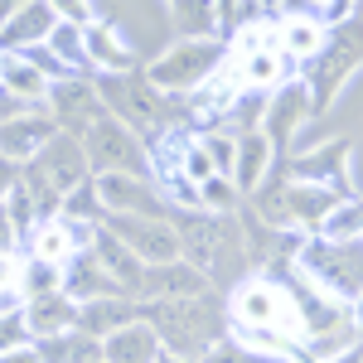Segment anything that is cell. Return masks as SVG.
Here are the masks:
<instances>
[{
	"instance_id": "cell-1",
	"label": "cell",
	"mask_w": 363,
	"mask_h": 363,
	"mask_svg": "<svg viewBox=\"0 0 363 363\" xmlns=\"http://www.w3.org/2000/svg\"><path fill=\"white\" fill-rule=\"evenodd\" d=\"M140 320L155 330L165 354L189 363H199L223 339V310L208 291L203 296H179V301H140Z\"/></svg>"
},
{
	"instance_id": "cell-2",
	"label": "cell",
	"mask_w": 363,
	"mask_h": 363,
	"mask_svg": "<svg viewBox=\"0 0 363 363\" xmlns=\"http://www.w3.org/2000/svg\"><path fill=\"white\" fill-rule=\"evenodd\" d=\"M83 179H92V169H87V155H83V140L78 136H63L58 131L29 165H20V184L29 189V199L39 203V213L44 218H58V203L68 189H78Z\"/></svg>"
},
{
	"instance_id": "cell-3",
	"label": "cell",
	"mask_w": 363,
	"mask_h": 363,
	"mask_svg": "<svg viewBox=\"0 0 363 363\" xmlns=\"http://www.w3.org/2000/svg\"><path fill=\"white\" fill-rule=\"evenodd\" d=\"M296 267L306 272L320 291H330L335 301L354 306L363 291V238L335 242V238H306L296 252Z\"/></svg>"
},
{
	"instance_id": "cell-4",
	"label": "cell",
	"mask_w": 363,
	"mask_h": 363,
	"mask_svg": "<svg viewBox=\"0 0 363 363\" xmlns=\"http://www.w3.org/2000/svg\"><path fill=\"white\" fill-rule=\"evenodd\" d=\"M363 63V25L354 20V25H339L330 39H325V49L310 58V63H301V83H306L310 92V107H315V116L330 112V102H335L339 92H344V83H349V73H359Z\"/></svg>"
},
{
	"instance_id": "cell-5",
	"label": "cell",
	"mask_w": 363,
	"mask_h": 363,
	"mask_svg": "<svg viewBox=\"0 0 363 363\" xmlns=\"http://www.w3.org/2000/svg\"><path fill=\"white\" fill-rule=\"evenodd\" d=\"M223 58H228L223 39H179L145 68V83L165 97H184V92H199L223 68Z\"/></svg>"
},
{
	"instance_id": "cell-6",
	"label": "cell",
	"mask_w": 363,
	"mask_h": 363,
	"mask_svg": "<svg viewBox=\"0 0 363 363\" xmlns=\"http://www.w3.org/2000/svg\"><path fill=\"white\" fill-rule=\"evenodd\" d=\"M83 155H87V169L92 174H150L145 140L126 121H116L112 112H102L83 131Z\"/></svg>"
},
{
	"instance_id": "cell-7",
	"label": "cell",
	"mask_w": 363,
	"mask_h": 363,
	"mask_svg": "<svg viewBox=\"0 0 363 363\" xmlns=\"http://www.w3.org/2000/svg\"><path fill=\"white\" fill-rule=\"evenodd\" d=\"M97 92H102V107L116 116V121H126L131 131H165L169 126V97L165 92H155V87L145 83V78H131V73H116V78H97Z\"/></svg>"
},
{
	"instance_id": "cell-8",
	"label": "cell",
	"mask_w": 363,
	"mask_h": 363,
	"mask_svg": "<svg viewBox=\"0 0 363 363\" xmlns=\"http://www.w3.org/2000/svg\"><path fill=\"white\" fill-rule=\"evenodd\" d=\"M179 247H184V262H194L203 277H218L223 272V262H242V238H238V223H228L223 213H189V218H179Z\"/></svg>"
},
{
	"instance_id": "cell-9",
	"label": "cell",
	"mask_w": 363,
	"mask_h": 363,
	"mask_svg": "<svg viewBox=\"0 0 363 363\" xmlns=\"http://www.w3.org/2000/svg\"><path fill=\"white\" fill-rule=\"evenodd\" d=\"M233 320L238 330H272L281 339H301V325H296V310L286 301V286L272 277H257V281H242L238 296H233Z\"/></svg>"
},
{
	"instance_id": "cell-10",
	"label": "cell",
	"mask_w": 363,
	"mask_h": 363,
	"mask_svg": "<svg viewBox=\"0 0 363 363\" xmlns=\"http://www.w3.org/2000/svg\"><path fill=\"white\" fill-rule=\"evenodd\" d=\"M286 286V301L296 310V325H301V339H320V335H335V330H354V320H349V306L335 301L330 291H320L315 281L301 272V267H291V277L281 281Z\"/></svg>"
},
{
	"instance_id": "cell-11",
	"label": "cell",
	"mask_w": 363,
	"mask_h": 363,
	"mask_svg": "<svg viewBox=\"0 0 363 363\" xmlns=\"http://www.w3.org/2000/svg\"><path fill=\"white\" fill-rule=\"evenodd\" d=\"M102 228L121 238L126 247L136 252L140 267H165V262H179L184 247H179V228L169 218H140V213H107Z\"/></svg>"
},
{
	"instance_id": "cell-12",
	"label": "cell",
	"mask_w": 363,
	"mask_h": 363,
	"mask_svg": "<svg viewBox=\"0 0 363 363\" xmlns=\"http://www.w3.org/2000/svg\"><path fill=\"white\" fill-rule=\"evenodd\" d=\"M44 112L54 116V126L63 131V136H78V140H83V131H87V126H92L102 112H107V107H102V92H97V83H87L83 73H78V78H63V83L49 87Z\"/></svg>"
},
{
	"instance_id": "cell-13",
	"label": "cell",
	"mask_w": 363,
	"mask_h": 363,
	"mask_svg": "<svg viewBox=\"0 0 363 363\" xmlns=\"http://www.w3.org/2000/svg\"><path fill=\"white\" fill-rule=\"evenodd\" d=\"M97 199L107 213H140V218H169V199L155 189L150 174H92Z\"/></svg>"
},
{
	"instance_id": "cell-14",
	"label": "cell",
	"mask_w": 363,
	"mask_h": 363,
	"mask_svg": "<svg viewBox=\"0 0 363 363\" xmlns=\"http://www.w3.org/2000/svg\"><path fill=\"white\" fill-rule=\"evenodd\" d=\"M310 121H315V107H310V92L306 83L296 78V83H281L272 92V102H267V116H262V136L272 140V145H286V140H296L301 131H310Z\"/></svg>"
},
{
	"instance_id": "cell-15",
	"label": "cell",
	"mask_w": 363,
	"mask_h": 363,
	"mask_svg": "<svg viewBox=\"0 0 363 363\" xmlns=\"http://www.w3.org/2000/svg\"><path fill=\"white\" fill-rule=\"evenodd\" d=\"M58 136L54 116L44 112H29V116H15V121H0V160H10V165H29L49 140Z\"/></svg>"
},
{
	"instance_id": "cell-16",
	"label": "cell",
	"mask_w": 363,
	"mask_h": 363,
	"mask_svg": "<svg viewBox=\"0 0 363 363\" xmlns=\"http://www.w3.org/2000/svg\"><path fill=\"white\" fill-rule=\"evenodd\" d=\"M291 179L296 184H325V189L349 194V145L344 140L310 145V155H296L291 160Z\"/></svg>"
},
{
	"instance_id": "cell-17",
	"label": "cell",
	"mask_w": 363,
	"mask_h": 363,
	"mask_svg": "<svg viewBox=\"0 0 363 363\" xmlns=\"http://www.w3.org/2000/svg\"><path fill=\"white\" fill-rule=\"evenodd\" d=\"M203 291H208V277L194 262L179 257V262H165V267H145L136 301H179V296H203Z\"/></svg>"
},
{
	"instance_id": "cell-18",
	"label": "cell",
	"mask_w": 363,
	"mask_h": 363,
	"mask_svg": "<svg viewBox=\"0 0 363 363\" xmlns=\"http://www.w3.org/2000/svg\"><path fill=\"white\" fill-rule=\"evenodd\" d=\"M272 160H277V145L262 136L257 126L238 136V150H233V189L238 194H257L262 184H267V174H272Z\"/></svg>"
},
{
	"instance_id": "cell-19",
	"label": "cell",
	"mask_w": 363,
	"mask_h": 363,
	"mask_svg": "<svg viewBox=\"0 0 363 363\" xmlns=\"http://www.w3.org/2000/svg\"><path fill=\"white\" fill-rule=\"evenodd\" d=\"M25 325H29V339L44 344V339H58V335H73L78 330V301H68L63 291H49V296H34L25 301Z\"/></svg>"
},
{
	"instance_id": "cell-20",
	"label": "cell",
	"mask_w": 363,
	"mask_h": 363,
	"mask_svg": "<svg viewBox=\"0 0 363 363\" xmlns=\"http://www.w3.org/2000/svg\"><path fill=\"white\" fill-rule=\"evenodd\" d=\"M83 54H87V68H97L102 78L131 73V63H136L131 44H126L112 25H102V20H92V25L83 29Z\"/></svg>"
},
{
	"instance_id": "cell-21",
	"label": "cell",
	"mask_w": 363,
	"mask_h": 363,
	"mask_svg": "<svg viewBox=\"0 0 363 363\" xmlns=\"http://www.w3.org/2000/svg\"><path fill=\"white\" fill-rule=\"evenodd\" d=\"M87 252H92V257L102 262V272H107V277L121 286V296H131V301H136L140 277H145V267L136 262V252L126 247L121 238H112V233H107L102 223H97V233H92V247H87Z\"/></svg>"
},
{
	"instance_id": "cell-22",
	"label": "cell",
	"mask_w": 363,
	"mask_h": 363,
	"mask_svg": "<svg viewBox=\"0 0 363 363\" xmlns=\"http://www.w3.org/2000/svg\"><path fill=\"white\" fill-rule=\"evenodd\" d=\"M54 29H58V15L49 10V0H34V5H25L15 20L0 25V49H5V54H25V49H34V44H49Z\"/></svg>"
},
{
	"instance_id": "cell-23",
	"label": "cell",
	"mask_w": 363,
	"mask_h": 363,
	"mask_svg": "<svg viewBox=\"0 0 363 363\" xmlns=\"http://www.w3.org/2000/svg\"><path fill=\"white\" fill-rule=\"evenodd\" d=\"M63 296L78 301V306H87V301H102V296H121V286L102 272V262H97L92 252H78V257L63 267Z\"/></svg>"
},
{
	"instance_id": "cell-24",
	"label": "cell",
	"mask_w": 363,
	"mask_h": 363,
	"mask_svg": "<svg viewBox=\"0 0 363 363\" xmlns=\"http://www.w3.org/2000/svg\"><path fill=\"white\" fill-rule=\"evenodd\" d=\"M160 354L165 349H160V339H155V330L145 320H131L116 335L102 339V363H155Z\"/></svg>"
},
{
	"instance_id": "cell-25",
	"label": "cell",
	"mask_w": 363,
	"mask_h": 363,
	"mask_svg": "<svg viewBox=\"0 0 363 363\" xmlns=\"http://www.w3.org/2000/svg\"><path fill=\"white\" fill-rule=\"evenodd\" d=\"M131 320H140V301H131V296H102V301L78 306V330L92 335V339L116 335V330L131 325Z\"/></svg>"
},
{
	"instance_id": "cell-26",
	"label": "cell",
	"mask_w": 363,
	"mask_h": 363,
	"mask_svg": "<svg viewBox=\"0 0 363 363\" xmlns=\"http://www.w3.org/2000/svg\"><path fill=\"white\" fill-rule=\"evenodd\" d=\"M325 39H330V34H325V25H320L315 15H286V25L277 29L281 58H286V63H296V68L320 54V49H325Z\"/></svg>"
},
{
	"instance_id": "cell-27",
	"label": "cell",
	"mask_w": 363,
	"mask_h": 363,
	"mask_svg": "<svg viewBox=\"0 0 363 363\" xmlns=\"http://www.w3.org/2000/svg\"><path fill=\"white\" fill-rule=\"evenodd\" d=\"M0 87L15 92V97H25V102H39V107H44V97H49V78H44L25 54H0Z\"/></svg>"
},
{
	"instance_id": "cell-28",
	"label": "cell",
	"mask_w": 363,
	"mask_h": 363,
	"mask_svg": "<svg viewBox=\"0 0 363 363\" xmlns=\"http://www.w3.org/2000/svg\"><path fill=\"white\" fill-rule=\"evenodd\" d=\"M39 359L44 363H102V339L73 330V335L44 339V344H39Z\"/></svg>"
},
{
	"instance_id": "cell-29",
	"label": "cell",
	"mask_w": 363,
	"mask_h": 363,
	"mask_svg": "<svg viewBox=\"0 0 363 363\" xmlns=\"http://www.w3.org/2000/svg\"><path fill=\"white\" fill-rule=\"evenodd\" d=\"M179 39H218V10L213 0H169Z\"/></svg>"
},
{
	"instance_id": "cell-30",
	"label": "cell",
	"mask_w": 363,
	"mask_h": 363,
	"mask_svg": "<svg viewBox=\"0 0 363 363\" xmlns=\"http://www.w3.org/2000/svg\"><path fill=\"white\" fill-rule=\"evenodd\" d=\"M58 218H68V223H102L107 218V208H102V199H97V184L92 179H83L78 189H68L63 194V203H58Z\"/></svg>"
},
{
	"instance_id": "cell-31",
	"label": "cell",
	"mask_w": 363,
	"mask_h": 363,
	"mask_svg": "<svg viewBox=\"0 0 363 363\" xmlns=\"http://www.w3.org/2000/svg\"><path fill=\"white\" fill-rule=\"evenodd\" d=\"M315 238H335V242H349V238H363V199H339L330 208V218L320 223Z\"/></svg>"
},
{
	"instance_id": "cell-32",
	"label": "cell",
	"mask_w": 363,
	"mask_h": 363,
	"mask_svg": "<svg viewBox=\"0 0 363 363\" xmlns=\"http://www.w3.org/2000/svg\"><path fill=\"white\" fill-rule=\"evenodd\" d=\"M25 306V252L10 247L0 252V310H20Z\"/></svg>"
},
{
	"instance_id": "cell-33",
	"label": "cell",
	"mask_w": 363,
	"mask_h": 363,
	"mask_svg": "<svg viewBox=\"0 0 363 363\" xmlns=\"http://www.w3.org/2000/svg\"><path fill=\"white\" fill-rule=\"evenodd\" d=\"M5 218L15 223V238H20V242H29V238H34V228L44 223V213H39V203L29 199V189L20 184V179H15V189L5 194Z\"/></svg>"
},
{
	"instance_id": "cell-34",
	"label": "cell",
	"mask_w": 363,
	"mask_h": 363,
	"mask_svg": "<svg viewBox=\"0 0 363 363\" xmlns=\"http://www.w3.org/2000/svg\"><path fill=\"white\" fill-rule=\"evenodd\" d=\"M49 54L63 63V68H73V73H83L87 68V54H83V29L78 25H63L58 20V29L49 34Z\"/></svg>"
},
{
	"instance_id": "cell-35",
	"label": "cell",
	"mask_w": 363,
	"mask_h": 363,
	"mask_svg": "<svg viewBox=\"0 0 363 363\" xmlns=\"http://www.w3.org/2000/svg\"><path fill=\"white\" fill-rule=\"evenodd\" d=\"M49 291H63V267H49V262L25 257V301L49 296Z\"/></svg>"
},
{
	"instance_id": "cell-36",
	"label": "cell",
	"mask_w": 363,
	"mask_h": 363,
	"mask_svg": "<svg viewBox=\"0 0 363 363\" xmlns=\"http://www.w3.org/2000/svg\"><path fill=\"white\" fill-rule=\"evenodd\" d=\"M20 344H34L29 325H25V310H0V354H10Z\"/></svg>"
},
{
	"instance_id": "cell-37",
	"label": "cell",
	"mask_w": 363,
	"mask_h": 363,
	"mask_svg": "<svg viewBox=\"0 0 363 363\" xmlns=\"http://www.w3.org/2000/svg\"><path fill=\"white\" fill-rule=\"evenodd\" d=\"M199 363H272V359H267V354H252L247 344H238V339H233V344H228V339H218V344H213V349H208Z\"/></svg>"
},
{
	"instance_id": "cell-38",
	"label": "cell",
	"mask_w": 363,
	"mask_h": 363,
	"mask_svg": "<svg viewBox=\"0 0 363 363\" xmlns=\"http://www.w3.org/2000/svg\"><path fill=\"white\" fill-rule=\"evenodd\" d=\"M213 174H218V169H213V160H208V150H203V145H199V136H194V145L184 150V179H189V184L199 189V184H208Z\"/></svg>"
},
{
	"instance_id": "cell-39",
	"label": "cell",
	"mask_w": 363,
	"mask_h": 363,
	"mask_svg": "<svg viewBox=\"0 0 363 363\" xmlns=\"http://www.w3.org/2000/svg\"><path fill=\"white\" fill-rule=\"evenodd\" d=\"M199 145L208 150V160H213V169L218 174H233V150H238V140H228V136H199Z\"/></svg>"
},
{
	"instance_id": "cell-40",
	"label": "cell",
	"mask_w": 363,
	"mask_h": 363,
	"mask_svg": "<svg viewBox=\"0 0 363 363\" xmlns=\"http://www.w3.org/2000/svg\"><path fill=\"white\" fill-rule=\"evenodd\" d=\"M49 10H54L63 25H78V29L92 25V0H49Z\"/></svg>"
},
{
	"instance_id": "cell-41",
	"label": "cell",
	"mask_w": 363,
	"mask_h": 363,
	"mask_svg": "<svg viewBox=\"0 0 363 363\" xmlns=\"http://www.w3.org/2000/svg\"><path fill=\"white\" fill-rule=\"evenodd\" d=\"M233 194L238 189H233V179H223V174H213L208 184H199V203L203 208H223V203H233Z\"/></svg>"
},
{
	"instance_id": "cell-42",
	"label": "cell",
	"mask_w": 363,
	"mask_h": 363,
	"mask_svg": "<svg viewBox=\"0 0 363 363\" xmlns=\"http://www.w3.org/2000/svg\"><path fill=\"white\" fill-rule=\"evenodd\" d=\"M29 112H39V102H25V97L0 87V121H15V116H29Z\"/></svg>"
},
{
	"instance_id": "cell-43",
	"label": "cell",
	"mask_w": 363,
	"mask_h": 363,
	"mask_svg": "<svg viewBox=\"0 0 363 363\" xmlns=\"http://www.w3.org/2000/svg\"><path fill=\"white\" fill-rule=\"evenodd\" d=\"M0 363H44V359H39V344H20V349L0 354Z\"/></svg>"
},
{
	"instance_id": "cell-44",
	"label": "cell",
	"mask_w": 363,
	"mask_h": 363,
	"mask_svg": "<svg viewBox=\"0 0 363 363\" xmlns=\"http://www.w3.org/2000/svg\"><path fill=\"white\" fill-rule=\"evenodd\" d=\"M10 247H20V238H15V223L5 218V203H0V252H10Z\"/></svg>"
},
{
	"instance_id": "cell-45",
	"label": "cell",
	"mask_w": 363,
	"mask_h": 363,
	"mask_svg": "<svg viewBox=\"0 0 363 363\" xmlns=\"http://www.w3.org/2000/svg\"><path fill=\"white\" fill-rule=\"evenodd\" d=\"M15 179H20V165H10V160H0V203H5V194L15 189Z\"/></svg>"
},
{
	"instance_id": "cell-46",
	"label": "cell",
	"mask_w": 363,
	"mask_h": 363,
	"mask_svg": "<svg viewBox=\"0 0 363 363\" xmlns=\"http://www.w3.org/2000/svg\"><path fill=\"white\" fill-rule=\"evenodd\" d=\"M25 5H34V0H0V25H5V20H15Z\"/></svg>"
},
{
	"instance_id": "cell-47",
	"label": "cell",
	"mask_w": 363,
	"mask_h": 363,
	"mask_svg": "<svg viewBox=\"0 0 363 363\" xmlns=\"http://www.w3.org/2000/svg\"><path fill=\"white\" fill-rule=\"evenodd\" d=\"M349 320H354V335L363 339V291H359V301L349 306Z\"/></svg>"
},
{
	"instance_id": "cell-48",
	"label": "cell",
	"mask_w": 363,
	"mask_h": 363,
	"mask_svg": "<svg viewBox=\"0 0 363 363\" xmlns=\"http://www.w3.org/2000/svg\"><path fill=\"white\" fill-rule=\"evenodd\" d=\"M310 10H339V0H306V15Z\"/></svg>"
},
{
	"instance_id": "cell-49",
	"label": "cell",
	"mask_w": 363,
	"mask_h": 363,
	"mask_svg": "<svg viewBox=\"0 0 363 363\" xmlns=\"http://www.w3.org/2000/svg\"><path fill=\"white\" fill-rule=\"evenodd\" d=\"M155 363H189V359H174V354H160Z\"/></svg>"
},
{
	"instance_id": "cell-50",
	"label": "cell",
	"mask_w": 363,
	"mask_h": 363,
	"mask_svg": "<svg viewBox=\"0 0 363 363\" xmlns=\"http://www.w3.org/2000/svg\"><path fill=\"white\" fill-rule=\"evenodd\" d=\"M354 15H359V25H363V0H354Z\"/></svg>"
},
{
	"instance_id": "cell-51",
	"label": "cell",
	"mask_w": 363,
	"mask_h": 363,
	"mask_svg": "<svg viewBox=\"0 0 363 363\" xmlns=\"http://www.w3.org/2000/svg\"><path fill=\"white\" fill-rule=\"evenodd\" d=\"M354 354H359V363H363V339H359V344H354Z\"/></svg>"
}]
</instances>
